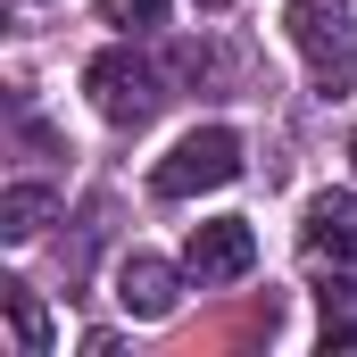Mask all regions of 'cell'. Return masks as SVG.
<instances>
[{
	"instance_id": "obj_6",
	"label": "cell",
	"mask_w": 357,
	"mask_h": 357,
	"mask_svg": "<svg viewBox=\"0 0 357 357\" xmlns=\"http://www.w3.org/2000/svg\"><path fill=\"white\" fill-rule=\"evenodd\" d=\"M183 274H191V266H167V258L133 250V258L116 266V307H125L133 324H167L175 299H183Z\"/></svg>"
},
{
	"instance_id": "obj_2",
	"label": "cell",
	"mask_w": 357,
	"mask_h": 357,
	"mask_svg": "<svg viewBox=\"0 0 357 357\" xmlns=\"http://www.w3.org/2000/svg\"><path fill=\"white\" fill-rule=\"evenodd\" d=\"M84 91L91 108L108 116V125H125V133H142L150 116H158V100H167V84H158V67L133 50V42H116V50H100L84 67Z\"/></svg>"
},
{
	"instance_id": "obj_5",
	"label": "cell",
	"mask_w": 357,
	"mask_h": 357,
	"mask_svg": "<svg viewBox=\"0 0 357 357\" xmlns=\"http://www.w3.org/2000/svg\"><path fill=\"white\" fill-rule=\"evenodd\" d=\"M183 266H191V282H241V274L258 266V233H250L241 216L191 225V241H183Z\"/></svg>"
},
{
	"instance_id": "obj_8",
	"label": "cell",
	"mask_w": 357,
	"mask_h": 357,
	"mask_svg": "<svg viewBox=\"0 0 357 357\" xmlns=\"http://www.w3.org/2000/svg\"><path fill=\"white\" fill-rule=\"evenodd\" d=\"M50 216H59V191L50 183H8L0 191V241H33Z\"/></svg>"
},
{
	"instance_id": "obj_3",
	"label": "cell",
	"mask_w": 357,
	"mask_h": 357,
	"mask_svg": "<svg viewBox=\"0 0 357 357\" xmlns=\"http://www.w3.org/2000/svg\"><path fill=\"white\" fill-rule=\"evenodd\" d=\"M233 175H241V133L233 125H199L150 167V191L158 199H199V191H225Z\"/></svg>"
},
{
	"instance_id": "obj_7",
	"label": "cell",
	"mask_w": 357,
	"mask_h": 357,
	"mask_svg": "<svg viewBox=\"0 0 357 357\" xmlns=\"http://www.w3.org/2000/svg\"><path fill=\"white\" fill-rule=\"evenodd\" d=\"M316 316H324V357H357V274H324Z\"/></svg>"
},
{
	"instance_id": "obj_10",
	"label": "cell",
	"mask_w": 357,
	"mask_h": 357,
	"mask_svg": "<svg viewBox=\"0 0 357 357\" xmlns=\"http://www.w3.org/2000/svg\"><path fill=\"white\" fill-rule=\"evenodd\" d=\"M167 17V0H100V25H116V33H150Z\"/></svg>"
},
{
	"instance_id": "obj_1",
	"label": "cell",
	"mask_w": 357,
	"mask_h": 357,
	"mask_svg": "<svg viewBox=\"0 0 357 357\" xmlns=\"http://www.w3.org/2000/svg\"><path fill=\"white\" fill-rule=\"evenodd\" d=\"M282 25H291V50L316 67L324 91L357 84V0H291Z\"/></svg>"
},
{
	"instance_id": "obj_12",
	"label": "cell",
	"mask_w": 357,
	"mask_h": 357,
	"mask_svg": "<svg viewBox=\"0 0 357 357\" xmlns=\"http://www.w3.org/2000/svg\"><path fill=\"white\" fill-rule=\"evenodd\" d=\"M349 158H357V142H349Z\"/></svg>"
},
{
	"instance_id": "obj_4",
	"label": "cell",
	"mask_w": 357,
	"mask_h": 357,
	"mask_svg": "<svg viewBox=\"0 0 357 357\" xmlns=\"http://www.w3.org/2000/svg\"><path fill=\"white\" fill-rule=\"evenodd\" d=\"M299 258L316 274H357V191H316V199H307Z\"/></svg>"
},
{
	"instance_id": "obj_9",
	"label": "cell",
	"mask_w": 357,
	"mask_h": 357,
	"mask_svg": "<svg viewBox=\"0 0 357 357\" xmlns=\"http://www.w3.org/2000/svg\"><path fill=\"white\" fill-rule=\"evenodd\" d=\"M0 307H8V333H17V357H50V316L25 282H0Z\"/></svg>"
},
{
	"instance_id": "obj_11",
	"label": "cell",
	"mask_w": 357,
	"mask_h": 357,
	"mask_svg": "<svg viewBox=\"0 0 357 357\" xmlns=\"http://www.w3.org/2000/svg\"><path fill=\"white\" fill-rule=\"evenodd\" d=\"M199 8H233V0H199Z\"/></svg>"
}]
</instances>
